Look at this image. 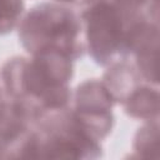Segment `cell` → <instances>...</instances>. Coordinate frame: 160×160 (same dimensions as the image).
Instances as JSON below:
<instances>
[{
  "instance_id": "8fae6325",
  "label": "cell",
  "mask_w": 160,
  "mask_h": 160,
  "mask_svg": "<svg viewBox=\"0 0 160 160\" xmlns=\"http://www.w3.org/2000/svg\"><path fill=\"white\" fill-rule=\"evenodd\" d=\"M121 8L125 12L134 18L145 16L150 20L158 21L159 5L158 0H109Z\"/></svg>"
},
{
  "instance_id": "4fadbf2b",
  "label": "cell",
  "mask_w": 160,
  "mask_h": 160,
  "mask_svg": "<svg viewBox=\"0 0 160 160\" xmlns=\"http://www.w3.org/2000/svg\"><path fill=\"white\" fill-rule=\"evenodd\" d=\"M4 100V90H2V86H1V81H0V102Z\"/></svg>"
},
{
  "instance_id": "7a4b0ae2",
  "label": "cell",
  "mask_w": 160,
  "mask_h": 160,
  "mask_svg": "<svg viewBox=\"0 0 160 160\" xmlns=\"http://www.w3.org/2000/svg\"><path fill=\"white\" fill-rule=\"evenodd\" d=\"M18 38L30 55L59 50L75 61L86 52L80 14L56 1L39 2L29 9L18 25Z\"/></svg>"
},
{
  "instance_id": "6da1fadb",
  "label": "cell",
  "mask_w": 160,
  "mask_h": 160,
  "mask_svg": "<svg viewBox=\"0 0 160 160\" xmlns=\"http://www.w3.org/2000/svg\"><path fill=\"white\" fill-rule=\"evenodd\" d=\"M74 60L59 50H42L30 58L12 56L0 70L8 99L21 105L38 122L70 106Z\"/></svg>"
},
{
  "instance_id": "ba28073f",
  "label": "cell",
  "mask_w": 160,
  "mask_h": 160,
  "mask_svg": "<svg viewBox=\"0 0 160 160\" xmlns=\"http://www.w3.org/2000/svg\"><path fill=\"white\" fill-rule=\"evenodd\" d=\"M159 101L160 95L158 86L142 82L130 94L121 106L124 112L132 119L152 121L159 120Z\"/></svg>"
},
{
  "instance_id": "7c38bea8",
  "label": "cell",
  "mask_w": 160,
  "mask_h": 160,
  "mask_svg": "<svg viewBox=\"0 0 160 160\" xmlns=\"http://www.w3.org/2000/svg\"><path fill=\"white\" fill-rule=\"evenodd\" d=\"M52 1H56V2H60V4L68 5L70 8H85V6L92 4L96 0H52Z\"/></svg>"
},
{
  "instance_id": "52a82bcc",
  "label": "cell",
  "mask_w": 160,
  "mask_h": 160,
  "mask_svg": "<svg viewBox=\"0 0 160 160\" xmlns=\"http://www.w3.org/2000/svg\"><path fill=\"white\" fill-rule=\"evenodd\" d=\"M101 81L115 104L120 105L140 84L145 82L130 59H120L108 65Z\"/></svg>"
},
{
  "instance_id": "3957f363",
  "label": "cell",
  "mask_w": 160,
  "mask_h": 160,
  "mask_svg": "<svg viewBox=\"0 0 160 160\" xmlns=\"http://www.w3.org/2000/svg\"><path fill=\"white\" fill-rule=\"evenodd\" d=\"M101 144L90 138L75 122L68 109L38 121L19 156L21 159H98Z\"/></svg>"
},
{
  "instance_id": "30bf717a",
  "label": "cell",
  "mask_w": 160,
  "mask_h": 160,
  "mask_svg": "<svg viewBox=\"0 0 160 160\" xmlns=\"http://www.w3.org/2000/svg\"><path fill=\"white\" fill-rule=\"evenodd\" d=\"M24 14V0H0V35L15 30Z\"/></svg>"
},
{
  "instance_id": "277c9868",
  "label": "cell",
  "mask_w": 160,
  "mask_h": 160,
  "mask_svg": "<svg viewBox=\"0 0 160 160\" xmlns=\"http://www.w3.org/2000/svg\"><path fill=\"white\" fill-rule=\"evenodd\" d=\"M86 52L102 68L126 58L128 31L134 18L109 0H96L80 12ZM142 18V16H140Z\"/></svg>"
},
{
  "instance_id": "8992f818",
  "label": "cell",
  "mask_w": 160,
  "mask_h": 160,
  "mask_svg": "<svg viewBox=\"0 0 160 160\" xmlns=\"http://www.w3.org/2000/svg\"><path fill=\"white\" fill-rule=\"evenodd\" d=\"M34 124L21 105L4 99L0 102V158H18Z\"/></svg>"
},
{
  "instance_id": "5b68a950",
  "label": "cell",
  "mask_w": 160,
  "mask_h": 160,
  "mask_svg": "<svg viewBox=\"0 0 160 160\" xmlns=\"http://www.w3.org/2000/svg\"><path fill=\"white\" fill-rule=\"evenodd\" d=\"M115 101L101 79H86L72 92L69 110L72 119L90 138L101 142L112 131Z\"/></svg>"
},
{
  "instance_id": "9c48e42d",
  "label": "cell",
  "mask_w": 160,
  "mask_h": 160,
  "mask_svg": "<svg viewBox=\"0 0 160 160\" xmlns=\"http://www.w3.org/2000/svg\"><path fill=\"white\" fill-rule=\"evenodd\" d=\"M159 120L144 121L136 130L132 141V151L136 158H159Z\"/></svg>"
}]
</instances>
